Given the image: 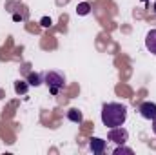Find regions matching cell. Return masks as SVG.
Returning <instances> with one entry per match:
<instances>
[{"mask_svg": "<svg viewBox=\"0 0 156 155\" xmlns=\"http://www.w3.org/2000/svg\"><path fill=\"white\" fill-rule=\"evenodd\" d=\"M127 119V108L120 102H109L104 104L102 108V122L107 128H116V126H123Z\"/></svg>", "mask_w": 156, "mask_h": 155, "instance_id": "1", "label": "cell"}, {"mask_svg": "<svg viewBox=\"0 0 156 155\" xmlns=\"http://www.w3.org/2000/svg\"><path fill=\"white\" fill-rule=\"evenodd\" d=\"M42 80L47 84L51 95H58L64 89V86H66V78L58 71H45V73H42Z\"/></svg>", "mask_w": 156, "mask_h": 155, "instance_id": "2", "label": "cell"}, {"mask_svg": "<svg viewBox=\"0 0 156 155\" xmlns=\"http://www.w3.org/2000/svg\"><path fill=\"white\" fill-rule=\"evenodd\" d=\"M107 139H109V141H113L115 144H125V142H127V139H129V131H127L125 128H122V126L111 128V131H109Z\"/></svg>", "mask_w": 156, "mask_h": 155, "instance_id": "3", "label": "cell"}, {"mask_svg": "<svg viewBox=\"0 0 156 155\" xmlns=\"http://www.w3.org/2000/svg\"><path fill=\"white\" fill-rule=\"evenodd\" d=\"M138 112H140V115L144 117V119H147V120H153L156 117V104L154 102H142L140 104V108H138Z\"/></svg>", "mask_w": 156, "mask_h": 155, "instance_id": "4", "label": "cell"}, {"mask_svg": "<svg viewBox=\"0 0 156 155\" xmlns=\"http://www.w3.org/2000/svg\"><path fill=\"white\" fill-rule=\"evenodd\" d=\"M89 150L96 155L104 153V152H105V141H104V139H98V137H93V139L89 141Z\"/></svg>", "mask_w": 156, "mask_h": 155, "instance_id": "5", "label": "cell"}, {"mask_svg": "<svg viewBox=\"0 0 156 155\" xmlns=\"http://www.w3.org/2000/svg\"><path fill=\"white\" fill-rule=\"evenodd\" d=\"M145 47L156 55V29H151L149 33H147V37H145Z\"/></svg>", "mask_w": 156, "mask_h": 155, "instance_id": "6", "label": "cell"}, {"mask_svg": "<svg viewBox=\"0 0 156 155\" xmlns=\"http://www.w3.org/2000/svg\"><path fill=\"white\" fill-rule=\"evenodd\" d=\"M42 82H44V80H42V75H38V73H29V75H27V84H29V86H35V88H37Z\"/></svg>", "mask_w": 156, "mask_h": 155, "instance_id": "7", "label": "cell"}, {"mask_svg": "<svg viewBox=\"0 0 156 155\" xmlns=\"http://www.w3.org/2000/svg\"><path fill=\"white\" fill-rule=\"evenodd\" d=\"M67 119L73 120V122H78V124L83 120V117H82V113H80L78 110H69V112H67Z\"/></svg>", "mask_w": 156, "mask_h": 155, "instance_id": "8", "label": "cell"}, {"mask_svg": "<svg viewBox=\"0 0 156 155\" xmlns=\"http://www.w3.org/2000/svg\"><path fill=\"white\" fill-rule=\"evenodd\" d=\"M27 86H29V84H26V82L18 80V82L15 84V91H16V93H26V91H27Z\"/></svg>", "mask_w": 156, "mask_h": 155, "instance_id": "9", "label": "cell"}, {"mask_svg": "<svg viewBox=\"0 0 156 155\" xmlns=\"http://www.w3.org/2000/svg\"><path fill=\"white\" fill-rule=\"evenodd\" d=\"M89 9H91V6H89V4H80V6L76 7L78 15H87V13H89Z\"/></svg>", "mask_w": 156, "mask_h": 155, "instance_id": "10", "label": "cell"}, {"mask_svg": "<svg viewBox=\"0 0 156 155\" xmlns=\"http://www.w3.org/2000/svg\"><path fill=\"white\" fill-rule=\"evenodd\" d=\"M120 153H133L131 148H125L123 144H118V148L115 150V155H120Z\"/></svg>", "mask_w": 156, "mask_h": 155, "instance_id": "11", "label": "cell"}, {"mask_svg": "<svg viewBox=\"0 0 156 155\" xmlns=\"http://www.w3.org/2000/svg\"><path fill=\"white\" fill-rule=\"evenodd\" d=\"M42 26H51V20H49V18H44V20H42Z\"/></svg>", "mask_w": 156, "mask_h": 155, "instance_id": "12", "label": "cell"}, {"mask_svg": "<svg viewBox=\"0 0 156 155\" xmlns=\"http://www.w3.org/2000/svg\"><path fill=\"white\" fill-rule=\"evenodd\" d=\"M153 131H154V135H156V117L153 119Z\"/></svg>", "mask_w": 156, "mask_h": 155, "instance_id": "13", "label": "cell"}, {"mask_svg": "<svg viewBox=\"0 0 156 155\" xmlns=\"http://www.w3.org/2000/svg\"><path fill=\"white\" fill-rule=\"evenodd\" d=\"M153 9H154V13H156V2H154V6H153Z\"/></svg>", "mask_w": 156, "mask_h": 155, "instance_id": "14", "label": "cell"}, {"mask_svg": "<svg viewBox=\"0 0 156 155\" xmlns=\"http://www.w3.org/2000/svg\"><path fill=\"white\" fill-rule=\"evenodd\" d=\"M142 2H149V0H142Z\"/></svg>", "mask_w": 156, "mask_h": 155, "instance_id": "15", "label": "cell"}]
</instances>
